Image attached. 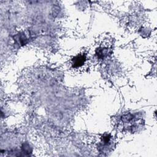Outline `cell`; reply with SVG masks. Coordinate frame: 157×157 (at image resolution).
Instances as JSON below:
<instances>
[{
	"label": "cell",
	"mask_w": 157,
	"mask_h": 157,
	"mask_svg": "<svg viewBox=\"0 0 157 157\" xmlns=\"http://www.w3.org/2000/svg\"><path fill=\"white\" fill-rule=\"evenodd\" d=\"M86 57L83 55H80L73 58V66L74 67H78L85 63Z\"/></svg>",
	"instance_id": "1"
}]
</instances>
